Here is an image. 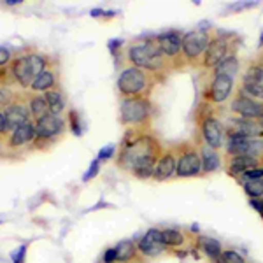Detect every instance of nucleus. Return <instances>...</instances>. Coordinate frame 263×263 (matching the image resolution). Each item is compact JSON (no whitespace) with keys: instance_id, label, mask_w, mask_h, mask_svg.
<instances>
[{"instance_id":"f257e3e1","label":"nucleus","mask_w":263,"mask_h":263,"mask_svg":"<svg viewBox=\"0 0 263 263\" xmlns=\"http://www.w3.org/2000/svg\"><path fill=\"white\" fill-rule=\"evenodd\" d=\"M151 144L147 139H139V141L128 144V147L123 153V162L128 165L137 177H149L155 176V156L151 151Z\"/></svg>"},{"instance_id":"f03ea898","label":"nucleus","mask_w":263,"mask_h":263,"mask_svg":"<svg viewBox=\"0 0 263 263\" xmlns=\"http://www.w3.org/2000/svg\"><path fill=\"white\" fill-rule=\"evenodd\" d=\"M44 58L39 54H25L12 63V74L21 86H32L33 81L44 72Z\"/></svg>"},{"instance_id":"7ed1b4c3","label":"nucleus","mask_w":263,"mask_h":263,"mask_svg":"<svg viewBox=\"0 0 263 263\" xmlns=\"http://www.w3.org/2000/svg\"><path fill=\"white\" fill-rule=\"evenodd\" d=\"M162 49L158 42H144L141 46H134L130 49V60L135 67L155 69L162 60Z\"/></svg>"},{"instance_id":"20e7f679","label":"nucleus","mask_w":263,"mask_h":263,"mask_svg":"<svg viewBox=\"0 0 263 263\" xmlns=\"http://www.w3.org/2000/svg\"><path fill=\"white\" fill-rule=\"evenodd\" d=\"M228 151L237 156H258L263 153V141L261 139H251L242 137V135H230V142H228Z\"/></svg>"},{"instance_id":"39448f33","label":"nucleus","mask_w":263,"mask_h":263,"mask_svg":"<svg viewBox=\"0 0 263 263\" xmlns=\"http://www.w3.org/2000/svg\"><path fill=\"white\" fill-rule=\"evenodd\" d=\"M118 86H120V91L125 93V95H137L146 86V76L137 67L126 69L121 72L120 79H118Z\"/></svg>"},{"instance_id":"423d86ee","label":"nucleus","mask_w":263,"mask_h":263,"mask_svg":"<svg viewBox=\"0 0 263 263\" xmlns=\"http://www.w3.org/2000/svg\"><path fill=\"white\" fill-rule=\"evenodd\" d=\"M149 114V105L142 99H126L121 104V120L125 123H141Z\"/></svg>"},{"instance_id":"0eeeda50","label":"nucleus","mask_w":263,"mask_h":263,"mask_svg":"<svg viewBox=\"0 0 263 263\" xmlns=\"http://www.w3.org/2000/svg\"><path fill=\"white\" fill-rule=\"evenodd\" d=\"M209 48V37L205 32H190L182 37V51L188 58H197L203 49Z\"/></svg>"},{"instance_id":"6e6552de","label":"nucleus","mask_w":263,"mask_h":263,"mask_svg":"<svg viewBox=\"0 0 263 263\" xmlns=\"http://www.w3.org/2000/svg\"><path fill=\"white\" fill-rule=\"evenodd\" d=\"M62 130H63V121L58 114L49 112V114H46V116H42L41 120H37L35 132L42 139L53 137V135L60 134Z\"/></svg>"},{"instance_id":"1a4fd4ad","label":"nucleus","mask_w":263,"mask_h":263,"mask_svg":"<svg viewBox=\"0 0 263 263\" xmlns=\"http://www.w3.org/2000/svg\"><path fill=\"white\" fill-rule=\"evenodd\" d=\"M200 168H202L200 156L195 151H186L179 158V162H177L176 174L181 177H192V176H197V174L200 172Z\"/></svg>"},{"instance_id":"9d476101","label":"nucleus","mask_w":263,"mask_h":263,"mask_svg":"<svg viewBox=\"0 0 263 263\" xmlns=\"http://www.w3.org/2000/svg\"><path fill=\"white\" fill-rule=\"evenodd\" d=\"M233 111L239 112L244 120H254V118H263V104L251 100L249 97H239L233 102Z\"/></svg>"},{"instance_id":"9b49d317","label":"nucleus","mask_w":263,"mask_h":263,"mask_svg":"<svg viewBox=\"0 0 263 263\" xmlns=\"http://www.w3.org/2000/svg\"><path fill=\"white\" fill-rule=\"evenodd\" d=\"M202 134L211 147H219L223 144V126L214 118H205L202 121Z\"/></svg>"},{"instance_id":"f8f14e48","label":"nucleus","mask_w":263,"mask_h":263,"mask_svg":"<svg viewBox=\"0 0 263 263\" xmlns=\"http://www.w3.org/2000/svg\"><path fill=\"white\" fill-rule=\"evenodd\" d=\"M163 248H165V242H163V237L160 230H149L141 239V242H139V249H141L146 256L160 254L163 251Z\"/></svg>"},{"instance_id":"ddd939ff","label":"nucleus","mask_w":263,"mask_h":263,"mask_svg":"<svg viewBox=\"0 0 263 263\" xmlns=\"http://www.w3.org/2000/svg\"><path fill=\"white\" fill-rule=\"evenodd\" d=\"M244 90L251 97H263V67L254 65L244 78Z\"/></svg>"},{"instance_id":"4468645a","label":"nucleus","mask_w":263,"mask_h":263,"mask_svg":"<svg viewBox=\"0 0 263 263\" xmlns=\"http://www.w3.org/2000/svg\"><path fill=\"white\" fill-rule=\"evenodd\" d=\"M227 58V42L216 39L209 42V48L205 49V63L207 67H218Z\"/></svg>"},{"instance_id":"2eb2a0df","label":"nucleus","mask_w":263,"mask_h":263,"mask_svg":"<svg viewBox=\"0 0 263 263\" xmlns=\"http://www.w3.org/2000/svg\"><path fill=\"white\" fill-rule=\"evenodd\" d=\"M232 84H233L232 78H227V76H216L213 84H211V91H209V97L213 99V102L227 100V97L230 95V91H232Z\"/></svg>"},{"instance_id":"dca6fc26","label":"nucleus","mask_w":263,"mask_h":263,"mask_svg":"<svg viewBox=\"0 0 263 263\" xmlns=\"http://www.w3.org/2000/svg\"><path fill=\"white\" fill-rule=\"evenodd\" d=\"M6 123H7V128H20L21 125L28 123V111L25 105H20V104H14V105H9L6 111Z\"/></svg>"},{"instance_id":"f3484780","label":"nucleus","mask_w":263,"mask_h":263,"mask_svg":"<svg viewBox=\"0 0 263 263\" xmlns=\"http://www.w3.org/2000/svg\"><path fill=\"white\" fill-rule=\"evenodd\" d=\"M158 44L162 53L165 54H176L177 51L182 48V39L179 37V33L176 32H168L158 37Z\"/></svg>"},{"instance_id":"a211bd4d","label":"nucleus","mask_w":263,"mask_h":263,"mask_svg":"<svg viewBox=\"0 0 263 263\" xmlns=\"http://www.w3.org/2000/svg\"><path fill=\"white\" fill-rule=\"evenodd\" d=\"M35 126L32 125V123H25V125H21L20 128H16L12 132L11 139H9V144L11 146H21V144L25 142H30L33 137H35Z\"/></svg>"},{"instance_id":"6ab92c4d","label":"nucleus","mask_w":263,"mask_h":263,"mask_svg":"<svg viewBox=\"0 0 263 263\" xmlns=\"http://www.w3.org/2000/svg\"><path fill=\"white\" fill-rule=\"evenodd\" d=\"M176 167H177L176 158H174V155L168 153V155H165L163 158L158 162V165L155 167V177H156V179H160V181L168 179V177L176 172Z\"/></svg>"},{"instance_id":"aec40b11","label":"nucleus","mask_w":263,"mask_h":263,"mask_svg":"<svg viewBox=\"0 0 263 263\" xmlns=\"http://www.w3.org/2000/svg\"><path fill=\"white\" fill-rule=\"evenodd\" d=\"M233 134L254 139L263 134V126L254 123L253 120H239V121H235V132H233Z\"/></svg>"},{"instance_id":"412c9836","label":"nucleus","mask_w":263,"mask_h":263,"mask_svg":"<svg viewBox=\"0 0 263 263\" xmlns=\"http://www.w3.org/2000/svg\"><path fill=\"white\" fill-rule=\"evenodd\" d=\"M254 167H256V158H253V156H235L230 162L232 174H246Z\"/></svg>"},{"instance_id":"4be33fe9","label":"nucleus","mask_w":263,"mask_h":263,"mask_svg":"<svg viewBox=\"0 0 263 263\" xmlns=\"http://www.w3.org/2000/svg\"><path fill=\"white\" fill-rule=\"evenodd\" d=\"M46 102H48V107L49 111L53 114H60L63 111V107H65V102H63V97L60 91L57 90H49L46 91Z\"/></svg>"},{"instance_id":"5701e85b","label":"nucleus","mask_w":263,"mask_h":263,"mask_svg":"<svg viewBox=\"0 0 263 263\" xmlns=\"http://www.w3.org/2000/svg\"><path fill=\"white\" fill-rule=\"evenodd\" d=\"M53 86H54V74L51 70H44L32 84V88L35 91H49Z\"/></svg>"},{"instance_id":"b1692460","label":"nucleus","mask_w":263,"mask_h":263,"mask_svg":"<svg viewBox=\"0 0 263 263\" xmlns=\"http://www.w3.org/2000/svg\"><path fill=\"white\" fill-rule=\"evenodd\" d=\"M239 69V63H237L235 57H227L224 60L216 67V76H227V78L233 79V74Z\"/></svg>"},{"instance_id":"393cba45","label":"nucleus","mask_w":263,"mask_h":263,"mask_svg":"<svg viewBox=\"0 0 263 263\" xmlns=\"http://www.w3.org/2000/svg\"><path fill=\"white\" fill-rule=\"evenodd\" d=\"M114 253H116L118 261H128L135 256V246L130 240H123L114 248Z\"/></svg>"},{"instance_id":"a878e982","label":"nucleus","mask_w":263,"mask_h":263,"mask_svg":"<svg viewBox=\"0 0 263 263\" xmlns=\"http://www.w3.org/2000/svg\"><path fill=\"white\" fill-rule=\"evenodd\" d=\"M30 111H32V114H35L37 120H41L42 116L49 114L48 102H46L44 97H33V99L30 100Z\"/></svg>"},{"instance_id":"bb28decb","label":"nucleus","mask_w":263,"mask_h":263,"mask_svg":"<svg viewBox=\"0 0 263 263\" xmlns=\"http://www.w3.org/2000/svg\"><path fill=\"white\" fill-rule=\"evenodd\" d=\"M202 167L205 172H213L219 167V156L214 151L205 149L203 151V160H202Z\"/></svg>"},{"instance_id":"cd10ccee","label":"nucleus","mask_w":263,"mask_h":263,"mask_svg":"<svg viewBox=\"0 0 263 263\" xmlns=\"http://www.w3.org/2000/svg\"><path fill=\"white\" fill-rule=\"evenodd\" d=\"M244 190L249 197L253 198H258V197H263V177L261 179H251L244 184Z\"/></svg>"},{"instance_id":"c85d7f7f","label":"nucleus","mask_w":263,"mask_h":263,"mask_svg":"<svg viewBox=\"0 0 263 263\" xmlns=\"http://www.w3.org/2000/svg\"><path fill=\"white\" fill-rule=\"evenodd\" d=\"M202 248H203V251H205V254H209V256H213V258H218L219 254H221V246L214 239H202Z\"/></svg>"},{"instance_id":"c756f323","label":"nucleus","mask_w":263,"mask_h":263,"mask_svg":"<svg viewBox=\"0 0 263 263\" xmlns=\"http://www.w3.org/2000/svg\"><path fill=\"white\" fill-rule=\"evenodd\" d=\"M162 237H163V242L165 246H179L182 244V235L177 230H163L162 232Z\"/></svg>"},{"instance_id":"7c9ffc66","label":"nucleus","mask_w":263,"mask_h":263,"mask_svg":"<svg viewBox=\"0 0 263 263\" xmlns=\"http://www.w3.org/2000/svg\"><path fill=\"white\" fill-rule=\"evenodd\" d=\"M218 263H246L237 251H223L218 256Z\"/></svg>"},{"instance_id":"2f4dec72","label":"nucleus","mask_w":263,"mask_h":263,"mask_svg":"<svg viewBox=\"0 0 263 263\" xmlns=\"http://www.w3.org/2000/svg\"><path fill=\"white\" fill-rule=\"evenodd\" d=\"M25 253H27V246H20L18 249L11 253V260L12 263H23L25 260Z\"/></svg>"},{"instance_id":"473e14b6","label":"nucleus","mask_w":263,"mask_h":263,"mask_svg":"<svg viewBox=\"0 0 263 263\" xmlns=\"http://www.w3.org/2000/svg\"><path fill=\"white\" fill-rule=\"evenodd\" d=\"M246 176V179H261L263 177V167H254V168H251V171H248L244 174Z\"/></svg>"},{"instance_id":"72a5a7b5","label":"nucleus","mask_w":263,"mask_h":263,"mask_svg":"<svg viewBox=\"0 0 263 263\" xmlns=\"http://www.w3.org/2000/svg\"><path fill=\"white\" fill-rule=\"evenodd\" d=\"M97 172H99V162H93V163L90 165V168H88V172L84 174V177H83V179H84V181L91 179V177L95 176Z\"/></svg>"},{"instance_id":"f704fd0d","label":"nucleus","mask_w":263,"mask_h":263,"mask_svg":"<svg viewBox=\"0 0 263 263\" xmlns=\"http://www.w3.org/2000/svg\"><path fill=\"white\" fill-rule=\"evenodd\" d=\"M112 153H114V146H105V147H102V149H100V153H99V158H100V160L111 158Z\"/></svg>"},{"instance_id":"c9c22d12","label":"nucleus","mask_w":263,"mask_h":263,"mask_svg":"<svg viewBox=\"0 0 263 263\" xmlns=\"http://www.w3.org/2000/svg\"><path fill=\"white\" fill-rule=\"evenodd\" d=\"M9 60H11V53L6 48H0V67L6 65Z\"/></svg>"},{"instance_id":"e433bc0d","label":"nucleus","mask_w":263,"mask_h":263,"mask_svg":"<svg viewBox=\"0 0 263 263\" xmlns=\"http://www.w3.org/2000/svg\"><path fill=\"white\" fill-rule=\"evenodd\" d=\"M104 261H107V263H112V261H116V253H114V248L112 249H107L104 254Z\"/></svg>"},{"instance_id":"4c0bfd02","label":"nucleus","mask_w":263,"mask_h":263,"mask_svg":"<svg viewBox=\"0 0 263 263\" xmlns=\"http://www.w3.org/2000/svg\"><path fill=\"white\" fill-rule=\"evenodd\" d=\"M70 120H72V126H74V132H76V134H81V130H79V123H78V114H76V112H70Z\"/></svg>"},{"instance_id":"58836bf2","label":"nucleus","mask_w":263,"mask_h":263,"mask_svg":"<svg viewBox=\"0 0 263 263\" xmlns=\"http://www.w3.org/2000/svg\"><path fill=\"white\" fill-rule=\"evenodd\" d=\"M7 128V123H6V116H4L2 112H0V132H4Z\"/></svg>"},{"instance_id":"ea45409f","label":"nucleus","mask_w":263,"mask_h":263,"mask_svg":"<svg viewBox=\"0 0 263 263\" xmlns=\"http://www.w3.org/2000/svg\"><path fill=\"white\" fill-rule=\"evenodd\" d=\"M4 219H6V218H0V223H2V221H4Z\"/></svg>"},{"instance_id":"a19ab883","label":"nucleus","mask_w":263,"mask_h":263,"mask_svg":"<svg viewBox=\"0 0 263 263\" xmlns=\"http://www.w3.org/2000/svg\"><path fill=\"white\" fill-rule=\"evenodd\" d=\"M261 126H263V118H261Z\"/></svg>"},{"instance_id":"79ce46f5","label":"nucleus","mask_w":263,"mask_h":263,"mask_svg":"<svg viewBox=\"0 0 263 263\" xmlns=\"http://www.w3.org/2000/svg\"><path fill=\"white\" fill-rule=\"evenodd\" d=\"M261 39H263V33H261Z\"/></svg>"}]
</instances>
